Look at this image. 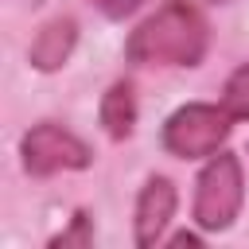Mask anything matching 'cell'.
Segmentation results:
<instances>
[{
  "label": "cell",
  "instance_id": "cell-4",
  "mask_svg": "<svg viewBox=\"0 0 249 249\" xmlns=\"http://www.w3.org/2000/svg\"><path fill=\"white\" fill-rule=\"evenodd\" d=\"M19 163L31 179H51L58 171H86L93 148L58 121H39L19 136Z\"/></svg>",
  "mask_w": 249,
  "mask_h": 249
},
{
  "label": "cell",
  "instance_id": "cell-10",
  "mask_svg": "<svg viewBox=\"0 0 249 249\" xmlns=\"http://www.w3.org/2000/svg\"><path fill=\"white\" fill-rule=\"evenodd\" d=\"M105 19H113V23H121V19H128V16H136L148 0H89Z\"/></svg>",
  "mask_w": 249,
  "mask_h": 249
},
{
  "label": "cell",
  "instance_id": "cell-7",
  "mask_svg": "<svg viewBox=\"0 0 249 249\" xmlns=\"http://www.w3.org/2000/svg\"><path fill=\"white\" fill-rule=\"evenodd\" d=\"M97 117H101V128H105L109 140H128V136H132V128H136V89H132L128 78L113 82V86L101 93Z\"/></svg>",
  "mask_w": 249,
  "mask_h": 249
},
{
  "label": "cell",
  "instance_id": "cell-8",
  "mask_svg": "<svg viewBox=\"0 0 249 249\" xmlns=\"http://www.w3.org/2000/svg\"><path fill=\"white\" fill-rule=\"evenodd\" d=\"M222 105H226V113H230L233 121H249V62H241V66L226 78V86H222Z\"/></svg>",
  "mask_w": 249,
  "mask_h": 249
},
{
  "label": "cell",
  "instance_id": "cell-2",
  "mask_svg": "<svg viewBox=\"0 0 249 249\" xmlns=\"http://www.w3.org/2000/svg\"><path fill=\"white\" fill-rule=\"evenodd\" d=\"M241 202H245V171H241V160L222 148V152H214L206 160V167L195 179L191 218H195V226L202 233H222L241 214Z\"/></svg>",
  "mask_w": 249,
  "mask_h": 249
},
{
  "label": "cell",
  "instance_id": "cell-5",
  "mask_svg": "<svg viewBox=\"0 0 249 249\" xmlns=\"http://www.w3.org/2000/svg\"><path fill=\"white\" fill-rule=\"evenodd\" d=\"M175 206H179L175 183L167 175H148L136 195V210H132V237L140 249H152L163 241V233L175 218Z\"/></svg>",
  "mask_w": 249,
  "mask_h": 249
},
{
  "label": "cell",
  "instance_id": "cell-9",
  "mask_svg": "<svg viewBox=\"0 0 249 249\" xmlns=\"http://www.w3.org/2000/svg\"><path fill=\"white\" fill-rule=\"evenodd\" d=\"M47 245L51 249H86V245H93V218H89V210H78L70 218V226L62 233H54Z\"/></svg>",
  "mask_w": 249,
  "mask_h": 249
},
{
  "label": "cell",
  "instance_id": "cell-11",
  "mask_svg": "<svg viewBox=\"0 0 249 249\" xmlns=\"http://www.w3.org/2000/svg\"><path fill=\"white\" fill-rule=\"evenodd\" d=\"M167 245H202V233H195V230H179V233H171L167 237Z\"/></svg>",
  "mask_w": 249,
  "mask_h": 249
},
{
  "label": "cell",
  "instance_id": "cell-1",
  "mask_svg": "<svg viewBox=\"0 0 249 249\" xmlns=\"http://www.w3.org/2000/svg\"><path fill=\"white\" fill-rule=\"evenodd\" d=\"M210 47V23L195 0L160 4L124 43L128 62L136 66H198Z\"/></svg>",
  "mask_w": 249,
  "mask_h": 249
},
{
  "label": "cell",
  "instance_id": "cell-6",
  "mask_svg": "<svg viewBox=\"0 0 249 249\" xmlns=\"http://www.w3.org/2000/svg\"><path fill=\"white\" fill-rule=\"evenodd\" d=\"M74 47H78V23H74V16H54V19H47L35 31V39L27 47V62L39 74H54V70H62L70 62Z\"/></svg>",
  "mask_w": 249,
  "mask_h": 249
},
{
  "label": "cell",
  "instance_id": "cell-3",
  "mask_svg": "<svg viewBox=\"0 0 249 249\" xmlns=\"http://www.w3.org/2000/svg\"><path fill=\"white\" fill-rule=\"evenodd\" d=\"M230 128H233V117L226 113V105L187 101L163 121V136L160 140L179 160H210L214 152L226 148Z\"/></svg>",
  "mask_w": 249,
  "mask_h": 249
},
{
  "label": "cell",
  "instance_id": "cell-12",
  "mask_svg": "<svg viewBox=\"0 0 249 249\" xmlns=\"http://www.w3.org/2000/svg\"><path fill=\"white\" fill-rule=\"evenodd\" d=\"M210 4H226V0H210Z\"/></svg>",
  "mask_w": 249,
  "mask_h": 249
}]
</instances>
